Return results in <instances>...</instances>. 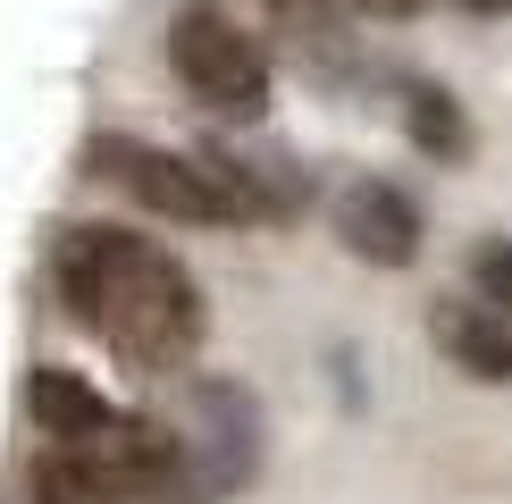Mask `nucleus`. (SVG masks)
<instances>
[{
    "instance_id": "f257e3e1",
    "label": "nucleus",
    "mask_w": 512,
    "mask_h": 504,
    "mask_svg": "<svg viewBox=\"0 0 512 504\" xmlns=\"http://www.w3.org/2000/svg\"><path fill=\"white\" fill-rule=\"evenodd\" d=\"M59 303L76 328H93L118 362L135 370H177L202 345V286L185 278L177 252L126 227H68L51 252Z\"/></svg>"
},
{
    "instance_id": "f03ea898",
    "label": "nucleus",
    "mask_w": 512,
    "mask_h": 504,
    "mask_svg": "<svg viewBox=\"0 0 512 504\" xmlns=\"http://www.w3.org/2000/svg\"><path fill=\"white\" fill-rule=\"evenodd\" d=\"M168 68L185 76L194 101H210V110H227V118H261V101H269L261 34H244L236 17L210 9V0H194V9L168 17Z\"/></svg>"
},
{
    "instance_id": "7ed1b4c3",
    "label": "nucleus",
    "mask_w": 512,
    "mask_h": 504,
    "mask_svg": "<svg viewBox=\"0 0 512 504\" xmlns=\"http://www.w3.org/2000/svg\"><path fill=\"white\" fill-rule=\"evenodd\" d=\"M93 168L118 177L143 210H160V219H177V227H244L236 202H227V185L202 168V152H160V143L118 135V143H93Z\"/></svg>"
},
{
    "instance_id": "20e7f679",
    "label": "nucleus",
    "mask_w": 512,
    "mask_h": 504,
    "mask_svg": "<svg viewBox=\"0 0 512 504\" xmlns=\"http://www.w3.org/2000/svg\"><path fill=\"white\" fill-rule=\"evenodd\" d=\"M336 236L370 269H412L420 261V202L403 185H387V177H353L336 194Z\"/></svg>"
},
{
    "instance_id": "39448f33",
    "label": "nucleus",
    "mask_w": 512,
    "mask_h": 504,
    "mask_svg": "<svg viewBox=\"0 0 512 504\" xmlns=\"http://www.w3.org/2000/svg\"><path fill=\"white\" fill-rule=\"evenodd\" d=\"M177 437H185V454H194V471H202L210 496H227V488L252 479V404L236 387L202 378V387H194V420H185Z\"/></svg>"
},
{
    "instance_id": "423d86ee",
    "label": "nucleus",
    "mask_w": 512,
    "mask_h": 504,
    "mask_svg": "<svg viewBox=\"0 0 512 504\" xmlns=\"http://www.w3.org/2000/svg\"><path fill=\"white\" fill-rule=\"evenodd\" d=\"M202 168L227 185L236 219H303L311 185L286 152H244V143H202Z\"/></svg>"
},
{
    "instance_id": "0eeeda50",
    "label": "nucleus",
    "mask_w": 512,
    "mask_h": 504,
    "mask_svg": "<svg viewBox=\"0 0 512 504\" xmlns=\"http://www.w3.org/2000/svg\"><path fill=\"white\" fill-rule=\"evenodd\" d=\"M429 336H437V353L454 370H471V378H487V387H512V320L504 311H487L479 294H445V303L429 311Z\"/></svg>"
},
{
    "instance_id": "6e6552de",
    "label": "nucleus",
    "mask_w": 512,
    "mask_h": 504,
    "mask_svg": "<svg viewBox=\"0 0 512 504\" xmlns=\"http://www.w3.org/2000/svg\"><path fill=\"white\" fill-rule=\"evenodd\" d=\"M26 404H34V420H42V437H51V446H93V437L118 420V404H110L101 387H84L76 370H34Z\"/></svg>"
},
{
    "instance_id": "1a4fd4ad",
    "label": "nucleus",
    "mask_w": 512,
    "mask_h": 504,
    "mask_svg": "<svg viewBox=\"0 0 512 504\" xmlns=\"http://www.w3.org/2000/svg\"><path fill=\"white\" fill-rule=\"evenodd\" d=\"M34 504H126V496H118V479L101 471L84 446H42V462H34Z\"/></svg>"
},
{
    "instance_id": "9d476101",
    "label": "nucleus",
    "mask_w": 512,
    "mask_h": 504,
    "mask_svg": "<svg viewBox=\"0 0 512 504\" xmlns=\"http://www.w3.org/2000/svg\"><path fill=\"white\" fill-rule=\"evenodd\" d=\"M403 126H412V143L429 160H462L471 152V118H462V101L445 93V84H403Z\"/></svg>"
},
{
    "instance_id": "9b49d317",
    "label": "nucleus",
    "mask_w": 512,
    "mask_h": 504,
    "mask_svg": "<svg viewBox=\"0 0 512 504\" xmlns=\"http://www.w3.org/2000/svg\"><path fill=\"white\" fill-rule=\"evenodd\" d=\"M471 294H479L487 311H504V320H512V236H487L471 252Z\"/></svg>"
},
{
    "instance_id": "f8f14e48",
    "label": "nucleus",
    "mask_w": 512,
    "mask_h": 504,
    "mask_svg": "<svg viewBox=\"0 0 512 504\" xmlns=\"http://www.w3.org/2000/svg\"><path fill=\"white\" fill-rule=\"evenodd\" d=\"M277 17H286V26H303V34H328L336 26V9H345V0H269Z\"/></svg>"
},
{
    "instance_id": "ddd939ff",
    "label": "nucleus",
    "mask_w": 512,
    "mask_h": 504,
    "mask_svg": "<svg viewBox=\"0 0 512 504\" xmlns=\"http://www.w3.org/2000/svg\"><path fill=\"white\" fill-rule=\"evenodd\" d=\"M361 9H387V17H412L420 0H361Z\"/></svg>"
},
{
    "instance_id": "4468645a",
    "label": "nucleus",
    "mask_w": 512,
    "mask_h": 504,
    "mask_svg": "<svg viewBox=\"0 0 512 504\" xmlns=\"http://www.w3.org/2000/svg\"><path fill=\"white\" fill-rule=\"evenodd\" d=\"M462 9H479V17H504V9H512V0H462Z\"/></svg>"
}]
</instances>
